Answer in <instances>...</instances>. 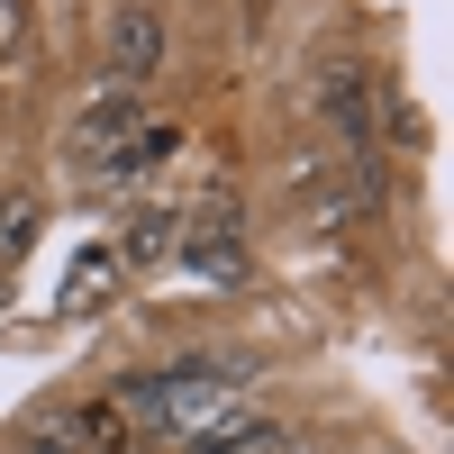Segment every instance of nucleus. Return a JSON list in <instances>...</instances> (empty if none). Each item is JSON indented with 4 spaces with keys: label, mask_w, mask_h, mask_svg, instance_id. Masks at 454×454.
Returning <instances> with one entry per match:
<instances>
[{
    "label": "nucleus",
    "mask_w": 454,
    "mask_h": 454,
    "mask_svg": "<svg viewBox=\"0 0 454 454\" xmlns=\"http://www.w3.org/2000/svg\"><path fill=\"white\" fill-rule=\"evenodd\" d=\"M237 400H246V382H227V372H137V382L109 391L128 436L145 427V436H173V445H192L200 427H218Z\"/></svg>",
    "instance_id": "f257e3e1"
},
{
    "label": "nucleus",
    "mask_w": 454,
    "mask_h": 454,
    "mask_svg": "<svg viewBox=\"0 0 454 454\" xmlns=\"http://www.w3.org/2000/svg\"><path fill=\"white\" fill-rule=\"evenodd\" d=\"M155 64H164V19L137 0V10H119V19H109V73H119V82L137 91Z\"/></svg>",
    "instance_id": "f03ea898"
},
{
    "label": "nucleus",
    "mask_w": 454,
    "mask_h": 454,
    "mask_svg": "<svg viewBox=\"0 0 454 454\" xmlns=\"http://www.w3.org/2000/svg\"><path fill=\"white\" fill-rule=\"evenodd\" d=\"M109 282H119V246H82V263L64 273V318H82L91 300H109Z\"/></svg>",
    "instance_id": "7ed1b4c3"
},
{
    "label": "nucleus",
    "mask_w": 454,
    "mask_h": 454,
    "mask_svg": "<svg viewBox=\"0 0 454 454\" xmlns=\"http://www.w3.org/2000/svg\"><path fill=\"white\" fill-rule=\"evenodd\" d=\"M128 128H137V91L109 82V91L82 109V128H73V137H82V145H109V137H128Z\"/></svg>",
    "instance_id": "20e7f679"
},
{
    "label": "nucleus",
    "mask_w": 454,
    "mask_h": 454,
    "mask_svg": "<svg viewBox=\"0 0 454 454\" xmlns=\"http://www.w3.org/2000/svg\"><path fill=\"white\" fill-rule=\"evenodd\" d=\"M173 128H145L137 145H128V155H109V182H145V173H155V164H173Z\"/></svg>",
    "instance_id": "39448f33"
},
{
    "label": "nucleus",
    "mask_w": 454,
    "mask_h": 454,
    "mask_svg": "<svg viewBox=\"0 0 454 454\" xmlns=\"http://www.w3.org/2000/svg\"><path fill=\"white\" fill-rule=\"evenodd\" d=\"M173 246H182V227H173V218H137V227H128V246H119V263H155V254H173Z\"/></svg>",
    "instance_id": "423d86ee"
},
{
    "label": "nucleus",
    "mask_w": 454,
    "mask_h": 454,
    "mask_svg": "<svg viewBox=\"0 0 454 454\" xmlns=\"http://www.w3.org/2000/svg\"><path fill=\"white\" fill-rule=\"evenodd\" d=\"M27 237H36V200H27V192H10V200H0V263H19V254H27Z\"/></svg>",
    "instance_id": "0eeeda50"
},
{
    "label": "nucleus",
    "mask_w": 454,
    "mask_h": 454,
    "mask_svg": "<svg viewBox=\"0 0 454 454\" xmlns=\"http://www.w3.org/2000/svg\"><path fill=\"white\" fill-rule=\"evenodd\" d=\"M192 263H200V273H218V282H237V273H246V254H237V237H227V227H209V237L192 246Z\"/></svg>",
    "instance_id": "6e6552de"
},
{
    "label": "nucleus",
    "mask_w": 454,
    "mask_h": 454,
    "mask_svg": "<svg viewBox=\"0 0 454 454\" xmlns=\"http://www.w3.org/2000/svg\"><path fill=\"white\" fill-rule=\"evenodd\" d=\"M19 36H27V10H19V0H0V46H19Z\"/></svg>",
    "instance_id": "1a4fd4ad"
},
{
    "label": "nucleus",
    "mask_w": 454,
    "mask_h": 454,
    "mask_svg": "<svg viewBox=\"0 0 454 454\" xmlns=\"http://www.w3.org/2000/svg\"><path fill=\"white\" fill-rule=\"evenodd\" d=\"M254 454H291V445H282V436H273V445H254Z\"/></svg>",
    "instance_id": "9d476101"
}]
</instances>
